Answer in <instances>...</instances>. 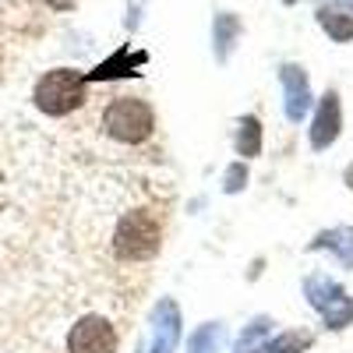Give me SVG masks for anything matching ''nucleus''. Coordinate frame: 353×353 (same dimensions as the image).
Instances as JSON below:
<instances>
[{"label":"nucleus","instance_id":"1","mask_svg":"<svg viewBox=\"0 0 353 353\" xmlns=\"http://www.w3.org/2000/svg\"><path fill=\"white\" fill-rule=\"evenodd\" d=\"M163 248V219L152 209H134L117 223L113 254L121 261H149Z\"/></svg>","mask_w":353,"mask_h":353},{"label":"nucleus","instance_id":"2","mask_svg":"<svg viewBox=\"0 0 353 353\" xmlns=\"http://www.w3.org/2000/svg\"><path fill=\"white\" fill-rule=\"evenodd\" d=\"M32 99L46 117H68L88 99V78L74 68H53L36 81Z\"/></svg>","mask_w":353,"mask_h":353},{"label":"nucleus","instance_id":"3","mask_svg":"<svg viewBox=\"0 0 353 353\" xmlns=\"http://www.w3.org/2000/svg\"><path fill=\"white\" fill-rule=\"evenodd\" d=\"M103 131L121 141V145H138L145 141L152 131H156V113L145 99H134V96H117L106 113H103Z\"/></svg>","mask_w":353,"mask_h":353},{"label":"nucleus","instance_id":"4","mask_svg":"<svg viewBox=\"0 0 353 353\" xmlns=\"http://www.w3.org/2000/svg\"><path fill=\"white\" fill-rule=\"evenodd\" d=\"M304 297L307 304L321 314V321L332 329V332H343L346 325H353V297L329 276H307L304 279Z\"/></svg>","mask_w":353,"mask_h":353},{"label":"nucleus","instance_id":"5","mask_svg":"<svg viewBox=\"0 0 353 353\" xmlns=\"http://www.w3.org/2000/svg\"><path fill=\"white\" fill-rule=\"evenodd\" d=\"M343 134V103H339V92L329 88L325 96L318 99V110L311 117V149L314 152H325L339 141Z\"/></svg>","mask_w":353,"mask_h":353},{"label":"nucleus","instance_id":"6","mask_svg":"<svg viewBox=\"0 0 353 353\" xmlns=\"http://www.w3.org/2000/svg\"><path fill=\"white\" fill-rule=\"evenodd\" d=\"M71 353H117V332L103 314H85L68 336Z\"/></svg>","mask_w":353,"mask_h":353},{"label":"nucleus","instance_id":"7","mask_svg":"<svg viewBox=\"0 0 353 353\" xmlns=\"http://www.w3.org/2000/svg\"><path fill=\"white\" fill-rule=\"evenodd\" d=\"M279 85H283V113L290 124H301L311 110V81L301 64H283L279 68Z\"/></svg>","mask_w":353,"mask_h":353},{"label":"nucleus","instance_id":"8","mask_svg":"<svg viewBox=\"0 0 353 353\" xmlns=\"http://www.w3.org/2000/svg\"><path fill=\"white\" fill-rule=\"evenodd\" d=\"M181 343V307L170 297H163L152 311V336H149V353H176Z\"/></svg>","mask_w":353,"mask_h":353},{"label":"nucleus","instance_id":"9","mask_svg":"<svg viewBox=\"0 0 353 353\" xmlns=\"http://www.w3.org/2000/svg\"><path fill=\"white\" fill-rule=\"evenodd\" d=\"M149 61V53L145 50H131V46H121L110 61H103L92 74H85L88 81H113V78H134L138 68Z\"/></svg>","mask_w":353,"mask_h":353},{"label":"nucleus","instance_id":"10","mask_svg":"<svg viewBox=\"0 0 353 353\" xmlns=\"http://www.w3.org/2000/svg\"><path fill=\"white\" fill-rule=\"evenodd\" d=\"M314 21L332 43H353V8H346V4H318Z\"/></svg>","mask_w":353,"mask_h":353},{"label":"nucleus","instance_id":"11","mask_svg":"<svg viewBox=\"0 0 353 353\" xmlns=\"http://www.w3.org/2000/svg\"><path fill=\"white\" fill-rule=\"evenodd\" d=\"M311 251H332L346 269H353V226H336L325 230L311 241Z\"/></svg>","mask_w":353,"mask_h":353},{"label":"nucleus","instance_id":"12","mask_svg":"<svg viewBox=\"0 0 353 353\" xmlns=\"http://www.w3.org/2000/svg\"><path fill=\"white\" fill-rule=\"evenodd\" d=\"M241 39V18L233 11H219L212 21V46H216V61H226Z\"/></svg>","mask_w":353,"mask_h":353},{"label":"nucleus","instance_id":"13","mask_svg":"<svg viewBox=\"0 0 353 353\" xmlns=\"http://www.w3.org/2000/svg\"><path fill=\"white\" fill-rule=\"evenodd\" d=\"M237 156H244V159H254V156H261V121L254 113H248V117H241V124H237Z\"/></svg>","mask_w":353,"mask_h":353},{"label":"nucleus","instance_id":"14","mask_svg":"<svg viewBox=\"0 0 353 353\" xmlns=\"http://www.w3.org/2000/svg\"><path fill=\"white\" fill-rule=\"evenodd\" d=\"M223 339H226V329L219 321H205L188 336V353H219Z\"/></svg>","mask_w":353,"mask_h":353},{"label":"nucleus","instance_id":"15","mask_svg":"<svg viewBox=\"0 0 353 353\" xmlns=\"http://www.w3.org/2000/svg\"><path fill=\"white\" fill-rule=\"evenodd\" d=\"M311 343H314L311 332H304V329H290V332H279V336L269 339V343H261V353H304Z\"/></svg>","mask_w":353,"mask_h":353},{"label":"nucleus","instance_id":"16","mask_svg":"<svg viewBox=\"0 0 353 353\" xmlns=\"http://www.w3.org/2000/svg\"><path fill=\"white\" fill-rule=\"evenodd\" d=\"M269 325H272V321L269 318H258V321H251V325H248V332L237 339V353H254V350H261L258 343L265 339V332H269Z\"/></svg>","mask_w":353,"mask_h":353},{"label":"nucleus","instance_id":"17","mask_svg":"<svg viewBox=\"0 0 353 353\" xmlns=\"http://www.w3.org/2000/svg\"><path fill=\"white\" fill-rule=\"evenodd\" d=\"M244 184H248V166H244V159H241V163H233V166L223 173V191H226V194H237V191H244Z\"/></svg>","mask_w":353,"mask_h":353},{"label":"nucleus","instance_id":"18","mask_svg":"<svg viewBox=\"0 0 353 353\" xmlns=\"http://www.w3.org/2000/svg\"><path fill=\"white\" fill-rule=\"evenodd\" d=\"M46 4H50L53 11H71V8L78 4V0H46Z\"/></svg>","mask_w":353,"mask_h":353},{"label":"nucleus","instance_id":"19","mask_svg":"<svg viewBox=\"0 0 353 353\" xmlns=\"http://www.w3.org/2000/svg\"><path fill=\"white\" fill-rule=\"evenodd\" d=\"M346 181H350V188H353V166L346 170Z\"/></svg>","mask_w":353,"mask_h":353},{"label":"nucleus","instance_id":"20","mask_svg":"<svg viewBox=\"0 0 353 353\" xmlns=\"http://www.w3.org/2000/svg\"><path fill=\"white\" fill-rule=\"evenodd\" d=\"M283 4H286V8H290V4H297V0H283Z\"/></svg>","mask_w":353,"mask_h":353},{"label":"nucleus","instance_id":"21","mask_svg":"<svg viewBox=\"0 0 353 353\" xmlns=\"http://www.w3.org/2000/svg\"><path fill=\"white\" fill-rule=\"evenodd\" d=\"M254 353H261V350H254Z\"/></svg>","mask_w":353,"mask_h":353}]
</instances>
